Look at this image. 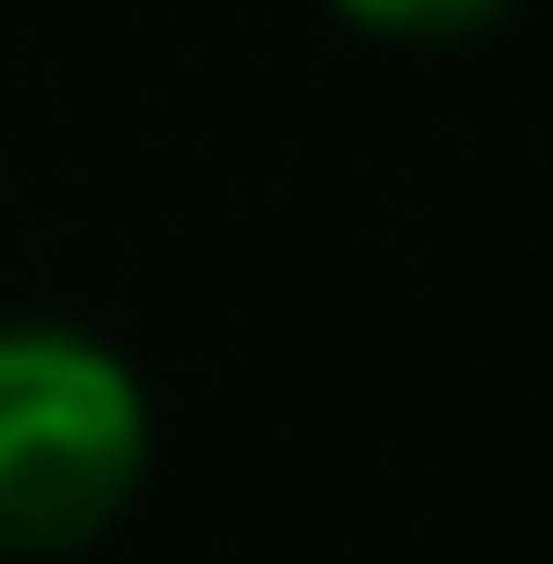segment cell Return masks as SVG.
<instances>
[{
  "label": "cell",
  "mask_w": 553,
  "mask_h": 564,
  "mask_svg": "<svg viewBox=\"0 0 553 564\" xmlns=\"http://www.w3.org/2000/svg\"><path fill=\"white\" fill-rule=\"evenodd\" d=\"M150 403L116 346L0 323V553H69L139 496Z\"/></svg>",
  "instance_id": "1"
},
{
  "label": "cell",
  "mask_w": 553,
  "mask_h": 564,
  "mask_svg": "<svg viewBox=\"0 0 553 564\" xmlns=\"http://www.w3.org/2000/svg\"><path fill=\"white\" fill-rule=\"evenodd\" d=\"M346 23H369V35H473V23H496L508 0H335Z\"/></svg>",
  "instance_id": "2"
}]
</instances>
